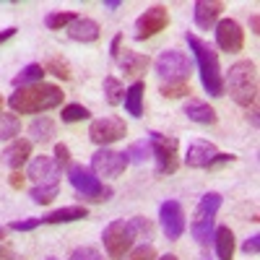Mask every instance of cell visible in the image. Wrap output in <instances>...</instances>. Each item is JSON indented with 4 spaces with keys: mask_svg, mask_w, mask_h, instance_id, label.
I'll use <instances>...</instances> for the list:
<instances>
[{
    "mask_svg": "<svg viewBox=\"0 0 260 260\" xmlns=\"http://www.w3.org/2000/svg\"><path fill=\"white\" fill-rule=\"evenodd\" d=\"M62 104V89L55 83H31L8 96V107L18 115H42Z\"/></svg>",
    "mask_w": 260,
    "mask_h": 260,
    "instance_id": "cell-1",
    "label": "cell"
},
{
    "mask_svg": "<svg viewBox=\"0 0 260 260\" xmlns=\"http://www.w3.org/2000/svg\"><path fill=\"white\" fill-rule=\"evenodd\" d=\"M187 45L195 55L201 71V83L211 96H224V76H221V65H219V55L213 52V47L208 42H203L201 37L187 34Z\"/></svg>",
    "mask_w": 260,
    "mask_h": 260,
    "instance_id": "cell-2",
    "label": "cell"
},
{
    "mask_svg": "<svg viewBox=\"0 0 260 260\" xmlns=\"http://www.w3.org/2000/svg\"><path fill=\"white\" fill-rule=\"evenodd\" d=\"M224 86L229 89V96L240 107H252L257 102V68L252 60H237L226 78Z\"/></svg>",
    "mask_w": 260,
    "mask_h": 260,
    "instance_id": "cell-3",
    "label": "cell"
},
{
    "mask_svg": "<svg viewBox=\"0 0 260 260\" xmlns=\"http://www.w3.org/2000/svg\"><path fill=\"white\" fill-rule=\"evenodd\" d=\"M221 208V195L219 192H206L198 208H195V219L190 224V234L198 245H208L213 242V224H216V213Z\"/></svg>",
    "mask_w": 260,
    "mask_h": 260,
    "instance_id": "cell-4",
    "label": "cell"
},
{
    "mask_svg": "<svg viewBox=\"0 0 260 260\" xmlns=\"http://www.w3.org/2000/svg\"><path fill=\"white\" fill-rule=\"evenodd\" d=\"M68 180L71 185L76 187L78 195H83V201H94V203H104V201H110L115 190L110 185H104L94 172L89 167H83V164H73L68 169Z\"/></svg>",
    "mask_w": 260,
    "mask_h": 260,
    "instance_id": "cell-5",
    "label": "cell"
},
{
    "mask_svg": "<svg viewBox=\"0 0 260 260\" xmlns=\"http://www.w3.org/2000/svg\"><path fill=\"white\" fill-rule=\"evenodd\" d=\"M136 229H133V221H112L104 226V234H102V242L107 247V255H110L112 260H122L125 252L133 250L136 245Z\"/></svg>",
    "mask_w": 260,
    "mask_h": 260,
    "instance_id": "cell-6",
    "label": "cell"
},
{
    "mask_svg": "<svg viewBox=\"0 0 260 260\" xmlns=\"http://www.w3.org/2000/svg\"><path fill=\"white\" fill-rule=\"evenodd\" d=\"M148 143H151V156L156 159V172L159 175H175L180 167V154H177V138L164 136V133H148Z\"/></svg>",
    "mask_w": 260,
    "mask_h": 260,
    "instance_id": "cell-7",
    "label": "cell"
},
{
    "mask_svg": "<svg viewBox=\"0 0 260 260\" xmlns=\"http://www.w3.org/2000/svg\"><path fill=\"white\" fill-rule=\"evenodd\" d=\"M154 68H156V76L161 78V83L164 81H187L190 78V71H192V62L180 50H164L156 57Z\"/></svg>",
    "mask_w": 260,
    "mask_h": 260,
    "instance_id": "cell-8",
    "label": "cell"
},
{
    "mask_svg": "<svg viewBox=\"0 0 260 260\" xmlns=\"http://www.w3.org/2000/svg\"><path fill=\"white\" fill-rule=\"evenodd\" d=\"M125 136H127V125H125L122 117H115V115L99 117L89 125V138L96 146H104V148L110 143H115V141H120V138H125Z\"/></svg>",
    "mask_w": 260,
    "mask_h": 260,
    "instance_id": "cell-9",
    "label": "cell"
},
{
    "mask_svg": "<svg viewBox=\"0 0 260 260\" xmlns=\"http://www.w3.org/2000/svg\"><path fill=\"white\" fill-rule=\"evenodd\" d=\"M127 156L120 154V151H112V148H99L96 154L91 156V172L96 177H120L122 172L127 169Z\"/></svg>",
    "mask_w": 260,
    "mask_h": 260,
    "instance_id": "cell-10",
    "label": "cell"
},
{
    "mask_svg": "<svg viewBox=\"0 0 260 260\" xmlns=\"http://www.w3.org/2000/svg\"><path fill=\"white\" fill-rule=\"evenodd\" d=\"M169 26V13L164 6H151L143 16H138L136 21V39L143 42V39H151L156 37L159 31H164Z\"/></svg>",
    "mask_w": 260,
    "mask_h": 260,
    "instance_id": "cell-11",
    "label": "cell"
},
{
    "mask_svg": "<svg viewBox=\"0 0 260 260\" xmlns=\"http://www.w3.org/2000/svg\"><path fill=\"white\" fill-rule=\"evenodd\" d=\"M159 221H161V232L167 234V240H180L185 234V211L177 201H164L159 208Z\"/></svg>",
    "mask_w": 260,
    "mask_h": 260,
    "instance_id": "cell-12",
    "label": "cell"
},
{
    "mask_svg": "<svg viewBox=\"0 0 260 260\" xmlns=\"http://www.w3.org/2000/svg\"><path fill=\"white\" fill-rule=\"evenodd\" d=\"M216 45L224 52H240L245 45V31L234 18H224L216 24Z\"/></svg>",
    "mask_w": 260,
    "mask_h": 260,
    "instance_id": "cell-13",
    "label": "cell"
},
{
    "mask_svg": "<svg viewBox=\"0 0 260 260\" xmlns=\"http://www.w3.org/2000/svg\"><path fill=\"white\" fill-rule=\"evenodd\" d=\"M219 154L216 146L211 141H192L187 146V156H185V164L190 169H208V164L213 161V156Z\"/></svg>",
    "mask_w": 260,
    "mask_h": 260,
    "instance_id": "cell-14",
    "label": "cell"
},
{
    "mask_svg": "<svg viewBox=\"0 0 260 260\" xmlns=\"http://www.w3.org/2000/svg\"><path fill=\"white\" fill-rule=\"evenodd\" d=\"M29 156H31V141H21V138H16L11 146L3 148V154H0V161H3L6 167H11V169H21V167L29 161Z\"/></svg>",
    "mask_w": 260,
    "mask_h": 260,
    "instance_id": "cell-15",
    "label": "cell"
},
{
    "mask_svg": "<svg viewBox=\"0 0 260 260\" xmlns=\"http://www.w3.org/2000/svg\"><path fill=\"white\" fill-rule=\"evenodd\" d=\"M221 11H224V3H219V0H198L195 3V24L201 29H213L219 24Z\"/></svg>",
    "mask_w": 260,
    "mask_h": 260,
    "instance_id": "cell-16",
    "label": "cell"
},
{
    "mask_svg": "<svg viewBox=\"0 0 260 260\" xmlns=\"http://www.w3.org/2000/svg\"><path fill=\"white\" fill-rule=\"evenodd\" d=\"M65 31H68V37L73 42H83V45H89V42H96L99 39V24H96L94 18H86V16H78Z\"/></svg>",
    "mask_w": 260,
    "mask_h": 260,
    "instance_id": "cell-17",
    "label": "cell"
},
{
    "mask_svg": "<svg viewBox=\"0 0 260 260\" xmlns=\"http://www.w3.org/2000/svg\"><path fill=\"white\" fill-rule=\"evenodd\" d=\"M57 175H60V169L55 167V159H50V156H37L26 172V177H31L37 185L39 182H57Z\"/></svg>",
    "mask_w": 260,
    "mask_h": 260,
    "instance_id": "cell-18",
    "label": "cell"
},
{
    "mask_svg": "<svg viewBox=\"0 0 260 260\" xmlns=\"http://www.w3.org/2000/svg\"><path fill=\"white\" fill-rule=\"evenodd\" d=\"M182 115L190 120V122H198V125H213L216 120V110L213 107H208L206 102H201V99H187L185 102V107H182Z\"/></svg>",
    "mask_w": 260,
    "mask_h": 260,
    "instance_id": "cell-19",
    "label": "cell"
},
{
    "mask_svg": "<svg viewBox=\"0 0 260 260\" xmlns=\"http://www.w3.org/2000/svg\"><path fill=\"white\" fill-rule=\"evenodd\" d=\"M115 62L122 68L125 76H141L148 65H151L148 55H141V52H133V50H120V57H117Z\"/></svg>",
    "mask_w": 260,
    "mask_h": 260,
    "instance_id": "cell-20",
    "label": "cell"
},
{
    "mask_svg": "<svg viewBox=\"0 0 260 260\" xmlns=\"http://www.w3.org/2000/svg\"><path fill=\"white\" fill-rule=\"evenodd\" d=\"M89 216L86 206H62L47 216H42V224H71V221H81Z\"/></svg>",
    "mask_w": 260,
    "mask_h": 260,
    "instance_id": "cell-21",
    "label": "cell"
},
{
    "mask_svg": "<svg viewBox=\"0 0 260 260\" xmlns=\"http://www.w3.org/2000/svg\"><path fill=\"white\" fill-rule=\"evenodd\" d=\"M143 91H146V83L136 81L130 89H125V112L133 115V117H143Z\"/></svg>",
    "mask_w": 260,
    "mask_h": 260,
    "instance_id": "cell-22",
    "label": "cell"
},
{
    "mask_svg": "<svg viewBox=\"0 0 260 260\" xmlns=\"http://www.w3.org/2000/svg\"><path fill=\"white\" fill-rule=\"evenodd\" d=\"M213 245L219 260H232L234 257V232L229 226H219L213 232Z\"/></svg>",
    "mask_w": 260,
    "mask_h": 260,
    "instance_id": "cell-23",
    "label": "cell"
},
{
    "mask_svg": "<svg viewBox=\"0 0 260 260\" xmlns=\"http://www.w3.org/2000/svg\"><path fill=\"white\" fill-rule=\"evenodd\" d=\"M29 136L34 138V141H39V143H47V141H52V136H55V122L50 120V117H37L31 125H29Z\"/></svg>",
    "mask_w": 260,
    "mask_h": 260,
    "instance_id": "cell-24",
    "label": "cell"
},
{
    "mask_svg": "<svg viewBox=\"0 0 260 260\" xmlns=\"http://www.w3.org/2000/svg\"><path fill=\"white\" fill-rule=\"evenodd\" d=\"M42 78H45V68L37 65V62H31L13 78V86L16 89H24V86H31V83H42Z\"/></svg>",
    "mask_w": 260,
    "mask_h": 260,
    "instance_id": "cell-25",
    "label": "cell"
},
{
    "mask_svg": "<svg viewBox=\"0 0 260 260\" xmlns=\"http://www.w3.org/2000/svg\"><path fill=\"white\" fill-rule=\"evenodd\" d=\"M57 182H39V185H34L31 187V201L34 203H39V206H47V203H52L55 198H57Z\"/></svg>",
    "mask_w": 260,
    "mask_h": 260,
    "instance_id": "cell-26",
    "label": "cell"
},
{
    "mask_svg": "<svg viewBox=\"0 0 260 260\" xmlns=\"http://www.w3.org/2000/svg\"><path fill=\"white\" fill-rule=\"evenodd\" d=\"M76 18H78V13H73V11H52L45 18V26L52 31H60V29H68Z\"/></svg>",
    "mask_w": 260,
    "mask_h": 260,
    "instance_id": "cell-27",
    "label": "cell"
},
{
    "mask_svg": "<svg viewBox=\"0 0 260 260\" xmlns=\"http://www.w3.org/2000/svg\"><path fill=\"white\" fill-rule=\"evenodd\" d=\"M42 68H45V73H50L55 78H62V81L71 78V62L65 60L62 55H52L45 65H42Z\"/></svg>",
    "mask_w": 260,
    "mask_h": 260,
    "instance_id": "cell-28",
    "label": "cell"
},
{
    "mask_svg": "<svg viewBox=\"0 0 260 260\" xmlns=\"http://www.w3.org/2000/svg\"><path fill=\"white\" fill-rule=\"evenodd\" d=\"M104 96H107V104H112V107L122 104V99H125V86H122L115 76H107V78H104Z\"/></svg>",
    "mask_w": 260,
    "mask_h": 260,
    "instance_id": "cell-29",
    "label": "cell"
},
{
    "mask_svg": "<svg viewBox=\"0 0 260 260\" xmlns=\"http://www.w3.org/2000/svg\"><path fill=\"white\" fill-rule=\"evenodd\" d=\"M159 94L164 99H182L190 94V81H164L159 86Z\"/></svg>",
    "mask_w": 260,
    "mask_h": 260,
    "instance_id": "cell-30",
    "label": "cell"
},
{
    "mask_svg": "<svg viewBox=\"0 0 260 260\" xmlns=\"http://www.w3.org/2000/svg\"><path fill=\"white\" fill-rule=\"evenodd\" d=\"M21 133V120L16 115L0 112V141H11Z\"/></svg>",
    "mask_w": 260,
    "mask_h": 260,
    "instance_id": "cell-31",
    "label": "cell"
},
{
    "mask_svg": "<svg viewBox=\"0 0 260 260\" xmlns=\"http://www.w3.org/2000/svg\"><path fill=\"white\" fill-rule=\"evenodd\" d=\"M125 156L130 164H143L146 159H151V143L143 138V141H136V143H130L127 151H125Z\"/></svg>",
    "mask_w": 260,
    "mask_h": 260,
    "instance_id": "cell-32",
    "label": "cell"
},
{
    "mask_svg": "<svg viewBox=\"0 0 260 260\" xmlns=\"http://www.w3.org/2000/svg\"><path fill=\"white\" fill-rule=\"evenodd\" d=\"M91 112L86 110L83 104H65L62 107V122H81V120H89Z\"/></svg>",
    "mask_w": 260,
    "mask_h": 260,
    "instance_id": "cell-33",
    "label": "cell"
},
{
    "mask_svg": "<svg viewBox=\"0 0 260 260\" xmlns=\"http://www.w3.org/2000/svg\"><path fill=\"white\" fill-rule=\"evenodd\" d=\"M133 229H136V237L138 240H151V234H154V226H151L148 219H143V216H133Z\"/></svg>",
    "mask_w": 260,
    "mask_h": 260,
    "instance_id": "cell-34",
    "label": "cell"
},
{
    "mask_svg": "<svg viewBox=\"0 0 260 260\" xmlns=\"http://www.w3.org/2000/svg\"><path fill=\"white\" fill-rule=\"evenodd\" d=\"M71 260H104V255L96 247H76L71 252Z\"/></svg>",
    "mask_w": 260,
    "mask_h": 260,
    "instance_id": "cell-35",
    "label": "cell"
},
{
    "mask_svg": "<svg viewBox=\"0 0 260 260\" xmlns=\"http://www.w3.org/2000/svg\"><path fill=\"white\" fill-rule=\"evenodd\" d=\"M71 164V148L65 146V143H57L55 146V167L62 169V167H68Z\"/></svg>",
    "mask_w": 260,
    "mask_h": 260,
    "instance_id": "cell-36",
    "label": "cell"
},
{
    "mask_svg": "<svg viewBox=\"0 0 260 260\" xmlns=\"http://www.w3.org/2000/svg\"><path fill=\"white\" fill-rule=\"evenodd\" d=\"M127 260H156V250H154V245H141L130 252Z\"/></svg>",
    "mask_w": 260,
    "mask_h": 260,
    "instance_id": "cell-37",
    "label": "cell"
},
{
    "mask_svg": "<svg viewBox=\"0 0 260 260\" xmlns=\"http://www.w3.org/2000/svg\"><path fill=\"white\" fill-rule=\"evenodd\" d=\"M37 226H42V219H21V221H13L11 224L13 232H31Z\"/></svg>",
    "mask_w": 260,
    "mask_h": 260,
    "instance_id": "cell-38",
    "label": "cell"
},
{
    "mask_svg": "<svg viewBox=\"0 0 260 260\" xmlns=\"http://www.w3.org/2000/svg\"><path fill=\"white\" fill-rule=\"evenodd\" d=\"M242 252H245V255H257V252H260V237H257V234H252L250 240H245Z\"/></svg>",
    "mask_w": 260,
    "mask_h": 260,
    "instance_id": "cell-39",
    "label": "cell"
},
{
    "mask_svg": "<svg viewBox=\"0 0 260 260\" xmlns=\"http://www.w3.org/2000/svg\"><path fill=\"white\" fill-rule=\"evenodd\" d=\"M234 159H237L234 154H216V156H213V161L208 164V169H219V167H224V164H232Z\"/></svg>",
    "mask_w": 260,
    "mask_h": 260,
    "instance_id": "cell-40",
    "label": "cell"
},
{
    "mask_svg": "<svg viewBox=\"0 0 260 260\" xmlns=\"http://www.w3.org/2000/svg\"><path fill=\"white\" fill-rule=\"evenodd\" d=\"M120 45H122V34H115L112 45H110V55H112V60H117V57H120Z\"/></svg>",
    "mask_w": 260,
    "mask_h": 260,
    "instance_id": "cell-41",
    "label": "cell"
},
{
    "mask_svg": "<svg viewBox=\"0 0 260 260\" xmlns=\"http://www.w3.org/2000/svg\"><path fill=\"white\" fill-rule=\"evenodd\" d=\"M0 260H16V252L8 245H0Z\"/></svg>",
    "mask_w": 260,
    "mask_h": 260,
    "instance_id": "cell-42",
    "label": "cell"
},
{
    "mask_svg": "<svg viewBox=\"0 0 260 260\" xmlns=\"http://www.w3.org/2000/svg\"><path fill=\"white\" fill-rule=\"evenodd\" d=\"M11 187H16V190L24 187V177H21V172H13V175H11Z\"/></svg>",
    "mask_w": 260,
    "mask_h": 260,
    "instance_id": "cell-43",
    "label": "cell"
},
{
    "mask_svg": "<svg viewBox=\"0 0 260 260\" xmlns=\"http://www.w3.org/2000/svg\"><path fill=\"white\" fill-rule=\"evenodd\" d=\"M13 34H16V26H8V29H3V31H0V45H3V42H8Z\"/></svg>",
    "mask_w": 260,
    "mask_h": 260,
    "instance_id": "cell-44",
    "label": "cell"
},
{
    "mask_svg": "<svg viewBox=\"0 0 260 260\" xmlns=\"http://www.w3.org/2000/svg\"><path fill=\"white\" fill-rule=\"evenodd\" d=\"M104 8L107 11H117V8H122V0H104Z\"/></svg>",
    "mask_w": 260,
    "mask_h": 260,
    "instance_id": "cell-45",
    "label": "cell"
},
{
    "mask_svg": "<svg viewBox=\"0 0 260 260\" xmlns=\"http://www.w3.org/2000/svg\"><path fill=\"white\" fill-rule=\"evenodd\" d=\"M250 26H252V31L257 34V26H260V16H257V13H255V16L250 18Z\"/></svg>",
    "mask_w": 260,
    "mask_h": 260,
    "instance_id": "cell-46",
    "label": "cell"
},
{
    "mask_svg": "<svg viewBox=\"0 0 260 260\" xmlns=\"http://www.w3.org/2000/svg\"><path fill=\"white\" fill-rule=\"evenodd\" d=\"M247 117H250V122H252V125H255V127H257V112H250V115H247Z\"/></svg>",
    "mask_w": 260,
    "mask_h": 260,
    "instance_id": "cell-47",
    "label": "cell"
},
{
    "mask_svg": "<svg viewBox=\"0 0 260 260\" xmlns=\"http://www.w3.org/2000/svg\"><path fill=\"white\" fill-rule=\"evenodd\" d=\"M159 260H180V257H177V255H161Z\"/></svg>",
    "mask_w": 260,
    "mask_h": 260,
    "instance_id": "cell-48",
    "label": "cell"
},
{
    "mask_svg": "<svg viewBox=\"0 0 260 260\" xmlns=\"http://www.w3.org/2000/svg\"><path fill=\"white\" fill-rule=\"evenodd\" d=\"M3 237H6V229H3V226H0V240H3Z\"/></svg>",
    "mask_w": 260,
    "mask_h": 260,
    "instance_id": "cell-49",
    "label": "cell"
},
{
    "mask_svg": "<svg viewBox=\"0 0 260 260\" xmlns=\"http://www.w3.org/2000/svg\"><path fill=\"white\" fill-rule=\"evenodd\" d=\"M201 260H211V255H203V257H201Z\"/></svg>",
    "mask_w": 260,
    "mask_h": 260,
    "instance_id": "cell-50",
    "label": "cell"
},
{
    "mask_svg": "<svg viewBox=\"0 0 260 260\" xmlns=\"http://www.w3.org/2000/svg\"><path fill=\"white\" fill-rule=\"evenodd\" d=\"M0 104H3V96H0Z\"/></svg>",
    "mask_w": 260,
    "mask_h": 260,
    "instance_id": "cell-51",
    "label": "cell"
},
{
    "mask_svg": "<svg viewBox=\"0 0 260 260\" xmlns=\"http://www.w3.org/2000/svg\"><path fill=\"white\" fill-rule=\"evenodd\" d=\"M47 260H55V257H47Z\"/></svg>",
    "mask_w": 260,
    "mask_h": 260,
    "instance_id": "cell-52",
    "label": "cell"
}]
</instances>
